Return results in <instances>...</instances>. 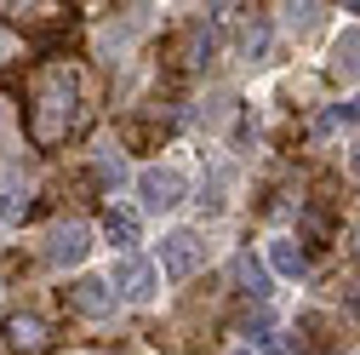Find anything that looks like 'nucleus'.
Instances as JSON below:
<instances>
[{
  "instance_id": "f257e3e1",
  "label": "nucleus",
  "mask_w": 360,
  "mask_h": 355,
  "mask_svg": "<svg viewBox=\"0 0 360 355\" xmlns=\"http://www.w3.org/2000/svg\"><path fill=\"white\" fill-rule=\"evenodd\" d=\"M200 252H206V241H200L195 230H172V235L160 241V275H166V281H189V275L200 270Z\"/></svg>"
},
{
  "instance_id": "f03ea898",
  "label": "nucleus",
  "mask_w": 360,
  "mask_h": 355,
  "mask_svg": "<svg viewBox=\"0 0 360 355\" xmlns=\"http://www.w3.org/2000/svg\"><path fill=\"white\" fill-rule=\"evenodd\" d=\"M184 172L177 166H143L138 172V195H143V212H172L177 201H184Z\"/></svg>"
},
{
  "instance_id": "7ed1b4c3",
  "label": "nucleus",
  "mask_w": 360,
  "mask_h": 355,
  "mask_svg": "<svg viewBox=\"0 0 360 355\" xmlns=\"http://www.w3.org/2000/svg\"><path fill=\"white\" fill-rule=\"evenodd\" d=\"M155 287H160V270H155L149 258L131 252V258H120V263H115V292H120L126 304H149V298H155Z\"/></svg>"
},
{
  "instance_id": "20e7f679",
  "label": "nucleus",
  "mask_w": 360,
  "mask_h": 355,
  "mask_svg": "<svg viewBox=\"0 0 360 355\" xmlns=\"http://www.w3.org/2000/svg\"><path fill=\"white\" fill-rule=\"evenodd\" d=\"M69 304L80 309V316L103 321V316H115L120 292H115V281H103V275H80V281H69Z\"/></svg>"
},
{
  "instance_id": "39448f33",
  "label": "nucleus",
  "mask_w": 360,
  "mask_h": 355,
  "mask_svg": "<svg viewBox=\"0 0 360 355\" xmlns=\"http://www.w3.org/2000/svg\"><path fill=\"white\" fill-rule=\"evenodd\" d=\"M86 252H92V235H86V224H58L52 235H46V263H80Z\"/></svg>"
},
{
  "instance_id": "423d86ee",
  "label": "nucleus",
  "mask_w": 360,
  "mask_h": 355,
  "mask_svg": "<svg viewBox=\"0 0 360 355\" xmlns=\"http://www.w3.org/2000/svg\"><path fill=\"white\" fill-rule=\"evenodd\" d=\"M103 235H109V247H120V258H131V247H138V235H143V218L131 206H109L103 212Z\"/></svg>"
},
{
  "instance_id": "0eeeda50",
  "label": "nucleus",
  "mask_w": 360,
  "mask_h": 355,
  "mask_svg": "<svg viewBox=\"0 0 360 355\" xmlns=\"http://www.w3.org/2000/svg\"><path fill=\"white\" fill-rule=\"evenodd\" d=\"M229 275H235V287H240L246 298H269V263H263L257 252H235Z\"/></svg>"
},
{
  "instance_id": "6e6552de",
  "label": "nucleus",
  "mask_w": 360,
  "mask_h": 355,
  "mask_svg": "<svg viewBox=\"0 0 360 355\" xmlns=\"http://www.w3.org/2000/svg\"><path fill=\"white\" fill-rule=\"evenodd\" d=\"M269 270H275V275H303L309 270V252L297 241H269Z\"/></svg>"
},
{
  "instance_id": "1a4fd4ad",
  "label": "nucleus",
  "mask_w": 360,
  "mask_h": 355,
  "mask_svg": "<svg viewBox=\"0 0 360 355\" xmlns=\"http://www.w3.org/2000/svg\"><path fill=\"white\" fill-rule=\"evenodd\" d=\"M6 338L18 349H40V344H46V321H40V316H6Z\"/></svg>"
},
{
  "instance_id": "9d476101",
  "label": "nucleus",
  "mask_w": 360,
  "mask_h": 355,
  "mask_svg": "<svg viewBox=\"0 0 360 355\" xmlns=\"http://www.w3.org/2000/svg\"><path fill=\"white\" fill-rule=\"evenodd\" d=\"M23 212H29V189H18L12 178H6V184H0V218H12V224H18Z\"/></svg>"
},
{
  "instance_id": "9b49d317",
  "label": "nucleus",
  "mask_w": 360,
  "mask_h": 355,
  "mask_svg": "<svg viewBox=\"0 0 360 355\" xmlns=\"http://www.w3.org/2000/svg\"><path fill=\"white\" fill-rule=\"evenodd\" d=\"M321 126H326V132H332V126H360V92L343 98V104H332V109L321 115Z\"/></svg>"
},
{
  "instance_id": "f8f14e48",
  "label": "nucleus",
  "mask_w": 360,
  "mask_h": 355,
  "mask_svg": "<svg viewBox=\"0 0 360 355\" xmlns=\"http://www.w3.org/2000/svg\"><path fill=\"white\" fill-rule=\"evenodd\" d=\"M263 52H269V23H252V29H246V58L263 63Z\"/></svg>"
},
{
  "instance_id": "ddd939ff",
  "label": "nucleus",
  "mask_w": 360,
  "mask_h": 355,
  "mask_svg": "<svg viewBox=\"0 0 360 355\" xmlns=\"http://www.w3.org/2000/svg\"><path fill=\"white\" fill-rule=\"evenodd\" d=\"M98 178H103L109 189H120V184H126V166H120V155H103V161H98Z\"/></svg>"
},
{
  "instance_id": "4468645a",
  "label": "nucleus",
  "mask_w": 360,
  "mask_h": 355,
  "mask_svg": "<svg viewBox=\"0 0 360 355\" xmlns=\"http://www.w3.org/2000/svg\"><path fill=\"white\" fill-rule=\"evenodd\" d=\"M257 344H263V355H297V344H292L286 332H263Z\"/></svg>"
},
{
  "instance_id": "2eb2a0df",
  "label": "nucleus",
  "mask_w": 360,
  "mask_h": 355,
  "mask_svg": "<svg viewBox=\"0 0 360 355\" xmlns=\"http://www.w3.org/2000/svg\"><path fill=\"white\" fill-rule=\"evenodd\" d=\"M314 18H321V6H286V23H292V29H309Z\"/></svg>"
},
{
  "instance_id": "dca6fc26",
  "label": "nucleus",
  "mask_w": 360,
  "mask_h": 355,
  "mask_svg": "<svg viewBox=\"0 0 360 355\" xmlns=\"http://www.w3.org/2000/svg\"><path fill=\"white\" fill-rule=\"evenodd\" d=\"M349 166H354V172H360V144H354V155H349Z\"/></svg>"
},
{
  "instance_id": "f3484780",
  "label": "nucleus",
  "mask_w": 360,
  "mask_h": 355,
  "mask_svg": "<svg viewBox=\"0 0 360 355\" xmlns=\"http://www.w3.org/2000/svg\"><path fill=\"white\" fill-rule=\"evenodd\" d=\"M354 258H360V224H354Z\"/></svg>"
},
{
  "instance_id": "a211bd4d",
  "label": "nucleus",
  "mask_w": 360,
  "mask_h": 355,
  "mask_svg": "<svg viewBox=\"0 0 360 355\" xmlns=\"http://www.w3.org/2000/svg\"><path fill=\"white\" fill-rule=\"evenodd\" d=\"M229 355H252V349H246V344H240V349H229Z\"/></svg>"
}]
</instances>
